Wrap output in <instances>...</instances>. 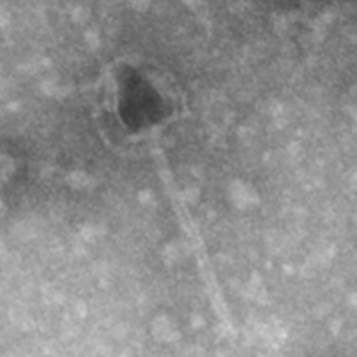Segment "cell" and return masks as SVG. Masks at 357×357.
<instances>
[{
  "label": "cell",
  "mask_w": 357,
  "mask_h": 357,
  "mask_svg": "<svg viewBox=\"0 0 357 357\" xmlns=\"http://www.w3.org/2000/svg\"><path fill=\"white\" fill-rule=\"evenodd\" d=\"M120 114L132 130H138L145 123L158 122L161 118V100L136 73L123 81Z\"/></svg>",
  "instance_id": "obj_1"
}]
</instances>
